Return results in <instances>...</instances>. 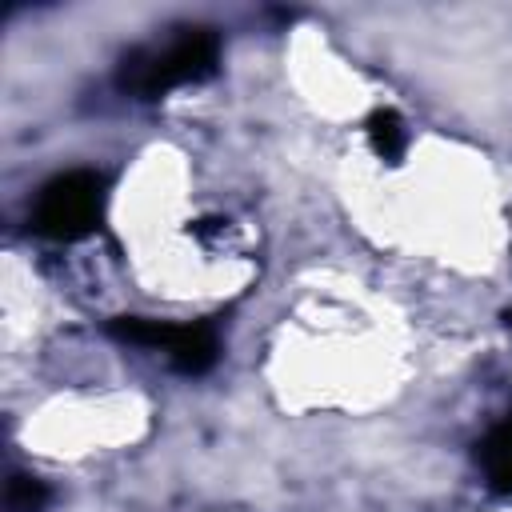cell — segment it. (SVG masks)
<instances>
[{"label":"cell","mask_w":512,"mask_h":512,"mask_svg":"<svg viewBox=\"0 0 512 512\" xmlns=\"http://www.w3.org/2000/svg\"><path fill=\"white\" fill-rule=\"evenodd\" d=\"M216 60H220V40L212 28H180L168 44L140 48V52L124 56L120 88L140 100H152V96H164L172 88L212 76Z\"/></svg>","instance_id":"obj_1"},{"label":"cell","mask_w":512,"mask_h":512,"mask_svg":"<svg viewBox=\"0 0 512 512\" xmlns=\"http://www.w3.org/2000/svg\"><path fill=\"white\" fill-rule=\"evenodd\" d=\"M104 220V176L76 168L48 180L32 204V228L48 240H80Z\"/></svg>","instance_id":"obj_2"},{"label":"cell","mask_w":512,"mask_h":512,"mask_svg":"<svg viewBox=\"0 0 512 512\" xmlns=\"http://www.w3.org/2000/svg\"><path fill=\"white\" fill-rule=\"evenodd\" d=\"M108 332L124 344L160 348L172 360V368L184 376H204L220 356V336L208 320L168 324V320H148V316H116L108 320Z\"/></svg>","instance_id":"obj_3"},{"label":"cell","mask_w":512,"mask_h":512,"mask_svg":"<svg viewBox=\"0 0 512 512\" xmlns=\"http://www.w3.org/2000/svg\"><path fill=\"white\" fill-rule=\"evenodd\" d=\"M480 464L500 492H512V416L488 432V440L480 444Z\"/></svg>","instance_id":"obj_4"},{"label":"cell","mask_w":512,"mask_h":512,"mask_svg":"<svg viewBox=\"0 0 512 512\" xmlns=\"http://www.w3.org/2000/svg\"><path fill=\"white\" fill-rule=\"evenodd\" d=\"M368 144L380 160L388 164H400L404 156V144H408V132H404V120L392 112V108H376L368 116Z\"/></svg>","instance_id":"obj_5"},{"label":"cell","mask_w":512,"mask_h":512,"mask_svg":"<svg viewBox=\"0 0 512 512\" xmlns=\"http://www.w3.org/2000/svg\"><path fill=\"white\" fill-rule=\"evenodd\" d=\"M48 504V488L40 476L28 472H12L8 488H4V512H44Z\"/></svg>","instance_id":"obj_6"}]
</instances>
